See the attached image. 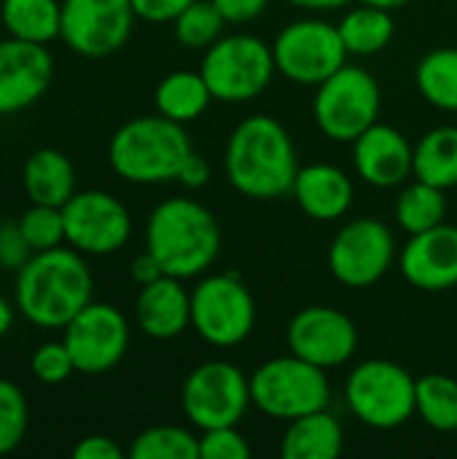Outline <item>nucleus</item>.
Segmentation results:
<instances>
[{
    "mask_svg": "<svg viewBox=\"0 0 457 459\" xmlns=\"http://www.w3.org/2000/svg\"><path fill=\"white\" fill-rule=\"evenodd\" d=\"M11 323H13V307L0 296V336L11 331Z\"/></svg>",
    "mask_w": 457,
    "mask_h": 459,
    "instance_id": "c03bdc74",
    "label": "nucleus"
},
{
    "mask_svg": "<svg viewBox=\"0 0 457 459\" xmlns=\"http://www.w3.org/2000/svg\"><path fill=\"white\" fill-rule=\"evenodd\" d=\"M444 215H447L444 191L431 183H423L417 178H415V183H409L401 191V196L396 202V221L409 237L444 223Z\"/></svg>",
    "mask_w": 457,
    "mask_h": 459,
    "instance_id": "c85d7f7f",
    "label": "nucleus"
},
{
    "mask_svg": "<svg viewBox=\"0 0 457 459\" xmlns=\"http://www.w3.org/2000/svg\"><path fill=\"white\" fill-rule=\"evenodd\" d=\"M194 145L183 124L159 116H140L127 121L108 145V161L121 180L154 186L178 180L183 161Z\"/></svg>",
    "mask_w": 457,
    "mask_h": 459,
    "instance_id": "20e7f679",
    "label": "nucleus"
},
{
    "mask_svg": "<svg viewBox=\"0 0 457 459\" xmlns=\"http://www.w3.org/2000/svg\"><path fill=\"white\" fill-rule=\"evenodd\" d=\"M154 102L164 118L189 124L207 110V105L213 102V91L199 70H175L159 81Z\"/></svg>",
    "mask_w": 457,
    "mask_h": 459,
    "instance_id": "b1692460",
    "label": "nucleus"
},
{
    "mask_svg": "<svg viewBox=\"0 0 457 459\" xmlns=\"http://www.w3.org/2000/svg\"><path fill=\"white\" fill-rule=\"evenodd\" d=\"M399 269L404 280L426 293H442L457 285V229L439 223L412 234L401 250Z\"/></svg>",
    "mask_w": 457,
    "mask_h": 459,
    "instance_id": "a211bd4d",
    "label": "nucleus"
},
{
    "mask_svg": "<svg viewBox=\"0 0 457 459\" xmlns=\"http://www.w3.org/2000/svg\"><path fill=\"white\" fill-rule=\"evenodd\" d=\"M415 414L439 433L457 430V382L447 374H426L417 379Z\"/></svg>",
    "mask_w": 457,
    "mask_h": 459,
    "instance_id": "c756f323",
    "label": "nucleus"
},
{
    "mask_svg": "<svg viewBox=\"0 0 457 459\" xmlns=\"http://www.w3.org/2000/svg\"><path fill=\"white\" fill-rule=\"evenodd\" d=\"M229 22L218 11L213 0H194L175 22V38L186 48H210L221 35Z\"/></svg>",
    "mask_w": 457,
    "mask_h": 459,
    "instance_id": "2f4dec72",
    "label": "nucleus"
},
{
    "mask_svg": "<svg viewBox=\"0 0 457 459\" xmlns=\"http://www.w3.org/2000/svg\"><path fill=\"white\" fill-rule=\"evenodd\" d=\"M345 449L342 422L326 409L291 420L280 441L286 459H337Z\"/></svg>",
    "mask_w": 457,
    "mask_h": 459,
    "instance_id": "4be33fe9",
    "label": "nucleus"
},
{
    "mask_svg": "<svg viewBox=\"0 0 457 459\" xmlns=\"http://www.w3.org/2000/svg\"><path fill=\"white\" fill-rule=\"evenodd\" d=\"M54 78V59L46 43L0 40V113H19L35 105Z\"/></svg>",
    "mask_w": 457,
    "mask_h": 459,
    "instance_id": "f3484780",
    "label": "nucleus"
},
{
    "mask_svg": "<svg viewBox=\"0 0 457 459\" xmlns=\"http://www.w3.org/2000/svg\"><path fill=\"white\" fill-rule=\"evenodd\" d=\"M132 459H199V438L178 425L143 430L129 449Z\"/></svg>",
    "mask_w": 457,
    "mask_h": 459,
    "instance_id": "7c9ffc66",
    "label": "nucleus"
},
{
    "mask_svg": "<svg viewBox=\"0 0 457 459\" xmlns=\"http://www.w3.org/2000/svg\"><path fill=\"white\" fill-rule=\"evenodd\" d=\"M364 5H374V8H385V11H396V8H404L407 3L412 0H358Z\"/></svg>",
    "mask_w": 457,
    "mask_h": 459,
    "instance_id": "a18cd8bd",
    "label": "nucleus"
},
{
    "mask_svg": "<svg viewBox=\"0 0 457 459\" xmlns=\"http://www.w3.org/2000/svg\"><path fill=\"white\" fill-rule=\"evenodd\" d=\"M396 255L391 229L377 218H356L345 223L329 247V269L347 288H369L385 277Z\"/></svg>",
    "mask_w": 457,
    "mask_h": 459,
    "instance_id": "f8f14e48",
    "label": "nucleus"
},
{
    "mask_svg": "<svg viewBox=\"0 0 457 459\" xmlns=\"http://www.w3.org/2000/svg\"><path fill=\"white\" fill-rule=\"evenodd\" d=\"M24 191L32 204H51L62 207L73 194H75V169L73 161L54 151V148H40L24 161Z\"/></svg>",
    "mask_w": 457,
    "mask_h": 459,
    "instance_id": "5701e85b",
    "label": "nucleus"
},
{
    "mask_svg": "<svg viewBox=\"0 0 457 459\" xmlns=\"http://www.w3.org/2000/svg\"><path fill=\"white\" fill-rule=\"evenodd\" d=\"M380 105L382 91L377 78L358 65H345L315 86L312 116L329 140L356 143L369 126L377 124Z\"/></svg>",
    "mask_w": 457,
    "mask_h": 459,
    "instance_id": "0eeeda50",
    "label": "nucleus"
},
{
    "mask_svg": "<svg viewBox=\"0 0 457 459\" xmlns=\"http://www.w3.org/2000/svg\"><path fill=\"white\" fill-rule=\"evenodd\" d=\"M19 229L24 234V239L30 242V247L35 253L40 250H51L59 247L65 242V221H62V207H51V204H32L22 221Z\"/></svg>",
    "mask_w": 457,
    "mask_h": 459,
    "instance_id": "72a5a7b5",
    "label": "nucleus"
},
{
    "mask_svg": "<svg viewBox=\"0 0 457 459\" xmlns=\"http://www.w3.org/2000/svg\"><path fill=\"white\" fill-rule=\"evenodd\" d=\"M224 169L242 196L277 199L291 194L302 167L288 129L275 116H250L229 134Z\"/></svg>",
    "mask_w": 457,
    "mask_h": 459,
    "instance_id": "f257e3e1",
    "label": "nucleus"
},
{
    "mask_svg": "<svg viewBox=\"0 0 457 459\" xmlns=\"http://www.w3.org/2000/svg\"><path fill=\"white\" fill-rule=\"evenodd\" d=\"M391 13L393 11L364 5V3L358 8L347 11L342 16V22L337 24L347 54H353V56L380 54L393 40V32H396V22Z\"/></svg>",
    "mask_w": 457,
    "mask_h": 459,
    "instance_id": "bb28decb",
    "label": "nucleus"
},
{
    "mask_svg": "<svg viewBox=\"0 0 457 459\" xmlns=\"http://www.w3.org/2000/svg\"><path fill=\"white\" fill-rule=\"evenodd\" d=\"M296 8H307V11H337L342 5H347L350 0H286Z\"/></svg>",
    "mask_w": 457,
    "mask_h": 459,
    "instance_id": "37998d69",
    "label": "nucleus"
},
{
    "mask_svg": "<svg viewBox=\"0 0 457 459\" xmlns=\"http://www.w3.org/2000/svg\"><path fill=\"white\" fill-rule=\"evenodd\" d=\"M30 368L43 385H62L70 374H75L73 355L65 342H46L32 352Z\"/></svg>",
    "mask_w": 457,
    "mask_h": 459,
    "instance_id": "f704fd0d",
    "label": "nucleus"
},
{
    "mask_svg": "<svg viewBox=\"0 0 457 459\" xmlns=\"http://www.w3.org/2000/svg\"><path fill=\"white\" fill-rule=\"evenodd\" d=\"M135 19L132 0H62L59 38L70 51L102 59L129 40Z\"/></svg>",
    "mask_w": 457,
    "mask_h": 459,
    "instance_id": "ddd939ff",
    "label": "nucleus"
},
{
    "mask_svg": "<svg viewBox=\"0 0 457 459\" xmlns=\"http://www.w3.org/2000/svg\"><path fill=\"white\" fill-rule=\"evenodd\" d=\"M415 83L426 102L439 110H457V48L426 54L415 70Z\"/></svg>",
    "mask_w": 457,
    "mask_h": 459,
    "instance_id": "cd10ccee",
    "label": "nucleus"
},
{
    "mask_svg": "<svg viewBox=\"0 0 457 459\" xmlns=\"http://www.w3.org/2000/svg\"><path fill=\"white\" fill-rule=\"evenodd\" d=\"M412 175L442 191L457 186V126H436L415 145Z\"/></svg>",
    "mask_w": 457,
    "mask_h": 459,
    "instance_id": "393cba45",
    "label": "nucleus"
},
{
    "mask_svg": "<svg viewBox=\"0 0 457 459\" xmlns=\"http://www.w3.org/2000/svg\"><path fill=\"white\" fill-rule=\"evenodd\" d=\"M75 247L32 253L16 272V309L38 328H65L92 301V272Z\"/></svg>",
    "mask_w": 457,
    "mask_h": 459,
    "instance_id": "f03ea898",
    "label": "nucleus"
},
{
    "mask_svg": "<svg viewBox=\"0 0 457 459\" xmlns=\"http://www.w3.org/2000/svg\"><path fill=\"white\" fill-rule=\"evenodd\" d=\"M250 401L269 420L291 422L329 409L331 385L326 371L291 355L261 363L250 377Z\"/></svg>",
    "mask_w": 457,
    "mask_h": 459,
    "instance_id": "39448f33",
    "label": "nucleus"
},
{
    "mask_svg": "<svg viewBox=\"0 0 457 459\" xmlns=\"http://www.w3.org/2000/svg\"><path fill=\"white\" fill-rule=\"evenodd\" d=\"M417 379L393 360H364L345 382V401L353 417L374 430H393L412 420Z\"/></svg>",
    "mask_w": 457,
    "mask_h": 459,
    "instance_id": "423d86ee",
    "label": "nucleus"
},
{
    "mask_svg": "<svg viewBox=\"0 0 457 459\" xmlns=\"http://www.w3.org/2000/svg\"><path fill=\"white\" fill-rule=\"evenodd\" d=\"M250 444L237 430V425L202 430L199 436V459H248Z\"/></svg>",
    "mask_w": 457,
    "mask_h": 459,
    "instance_id": "c9c22d12",
    "label": "nucleus"
},
{
    "mask_svg": "<svg viewBox=\"0 0 457 459\" xmlns=\"http://www.w3.org/2000/svg\"><path fill=\"white\" fill-rule=\"evenodd\" d=\"M277 73L302 86H318L347 65V48L339 27L323 19H296L286 24L272 43Z\"/></svg>",
    "mask_w": 457,
    "mask_h": 459,
    "instance_id": "9d476101",
    "label": "nucleus"
},
{
    "mask_svg": "<svg viewBox=\"0 0 457 459\" xmlns=\"http://www.w3.org/2000/svg\"><path fill=\"white\" fill-rule=\"evenodd\" d=\"M178 183L186 186V188H191V191L205 188V186L210 183V164H207V159H205L202 153L194 151V153L183 161V167H180V172H178Z\"/></svg>",
    "mask_w": 457,
    "mask_h": 459,
    "instance_id": "a19ab883",
    "label": "nucleus"
},
{
    "mask_svg": "<svg viewBox=\"0 0 457 459\" xmlns=\"http://www.w3.org/2000/svg\"><path fill=\"white\" fill-rule=\"evenodd\" d=\"M288 350L329 371L345 366L358 350L356 323L337 307H307L288 323Z\"/></svg>",
    "mask_w": 457,
    "mask_h": 459,
    "instance_id": "dca6fc26",
    "label": "nucleus"
},
{
    "mask_svg": "<svg viewBox=\"0 0 457 459\" xmlns=\"http://www.w3.org/2000/svg\"><path fill=\"white\" fill-rule=\"evenodd\" d=\"M191 328L213 347H237L256 328V301L237 274H210L191 290Z\"/></svg>",
    "mask_w": 457,
    "mask_h": 459,
    "instance_id": "9b49d317",
    "label": "nucleus"
},
{
    "mask_svg": "<svg viewBox=\"0 0 457 459\" xmlns=\"http://www.w3.org/2000/svg\"><path fill=\"white\" fill-rule=\"evenodd\" d=\"M159 277H164V269H162V264H159L148 250L132 261V280H135L140 288L148 285V282H154V280H159Z\"/></svg>",
    "mask_w": 457,
    "mask_h": 459,
    "instance_id": "79ce46f5",
    "label": "nucleus"
},
{
    "mask_svg": "<svg viewBox=\"0 0 457 459\" xmlns=\"http://www.w3.org/2000/svg\"><path fill=\"white\" fill-rule=\"evenodd\" d=\"M32 247L24 239L19 223H0V269L5 272H19L30 258H32Z\"/></svg>",
    "mask_w": 457,
    "mask_h": 459,
    "instance_id": "e433bc0d",
    "label": "nucleus"
},
{
    "mask_svg": "<svg viewBox=\"0 0 457 459\" xmlns=\"http://www.w3.org/2000/svg\"><path fill=\"white\" fill-rule=\"evenodd\" d=\"M3 27L11 38L48 43L59 38L62 27V3L57 0H3L0 5Z\"/></svg>",
    "mask_w": 457,
    "mask_h": 459,
    "instance_id": "a878e982",
    "label": "nucleus"
},
{
    "mask_svg": "<svg viewBox=\"0 0 457 459\" xmlns=\"http://www.w3.org/2000/svg\"><path fill=\"white\" fill-rule=\"evenodd\" d=\"M353 161L361 180L374 188H393L412 175L415 148L399 129L377 121L353 143Z\"/></svg>",
    "mask_w": 457,
    "mask_h": 459,
    "instance_id": "6ab92c4d",
    "label": "nucleus"
},
{
    "mask_svg": "<svg viewBox=\"0 0 457 459\" xmlns=\"http://www.w3.org/2000/svg\"><path fill=\"white\" fill-rule=\"evenodd\" d=\"M299 210L312 221H339L353 204V180L334 164H307L291 188Z\"/></svg>",
    "mask_w": 457,
    "mask_h": 459,
    "instance_id": "412c9836",
    "label": "nucleus"
},
{
    "mask_svg": "<svg viewBox=\"0 0 457 459\" xmlns=\"http://www.w3.org/2000/svg\"><path fill=\"white\" fill-rule=\"evenodd\" d=\"M145 250L162 264L164 274L191 280L218 261L221 226L205 204L189 196H172L148 215Z\"/></svg>",
    "mask_w": 457,
    "mask_h": 459,
    "instance_id": "7ed1b4c3",
    "label": "nucleus"
},
{
    "mask_svg": "<svg viewBox=\"0 0 457 459\" xmlns=\"http://www.w3.org/2000/svg\"><path fill=\"white\" fill-rule=\"evenodd\" d=\"M73 457L75 459H121L124 457V452H121V446H119L113 438H108V436H89V438H83L81 444H75Z\"/></svg>",
    "mask_w": 457,
    "mask_h": 459,
    "instance_id": "ea45409f",
    "label": "nucleus"
},
{
    "mask_svg": "<svg viewBox=\"0 0 457 459\" xmlns=\"http://www.w3.org/2000/svg\"><path fill=\"white\" fill-rule=\"evenodd\" d=\"M67 344L78 374H105L121 363L129 347V323L113 304L89 301L67 325Z\"/></svg>",
    "mask_w": 457,
    "mask_h": 459,
    "instance_id": "2eb2a0df",
    "label": "nucleus"
},
{
    "mask_svg": "<svg viewBox=\"0 0 457 459\" xmlns=\"http://www.w3.org/2000/svg\"><path fill=\"white\" fill-rule=\"evenodd\" d=\"M135 317L145 336L170 342L191 325V293L183 288V280L164 274L140 288Z\"/></svg>",
    "mask_w": 457,
    "mask_h": 459,
    "instance_id": "aec40b11",
    "label": "nucleus"
},
{
    "mask_svg": "<svg viewBox=\"0 0 457 459\" xmlns=\"http://www.w3.org/2000/svg\"><path fill=\"white\" fill-rule=\"evenodd\" d=\"M65 242L83 255H110L132 234L129 210L108 191H78L62 204Z\"/></svg>",
    "mask_w": 457,
    "mask_h": 459,
    "instance_id": "4468645a",
    "label": "nucleus"
},
{
    "mask_svg": "<svg viewBox=\"0 0 457 459\" xmlns=\"http://www.w3.org/2000/svg\"><path fill=\"white\" fill-rule=\"evenodd\" d=\"M202 78L207 81L213 100L221 102H248L256 100L277 73L272 46L256 35H221L210 48H205Z\"/></svg>",
    "mask_w": 457,
    "mask_h": 459,
    "instance_id": "6e6552de",
    "label": "nucleus"
},
{
    "mask_svg": "<svg viewBox=\"0 0 457 459\" xmlns=\"http://www.w3.org/2000/svg\"><path fill=\"white\" fill-rule=\"evenodd\" d=\"M180 406L199 433L240 425L245 411L253 406L250 377L229 360H207L186 377Z\"/></svg>",
    "mask_w": 457,
    "mask_h": 459,
    "instance_id": "1a4fd4ad",
    "label": "nucleus"
},
{
    "mask_svg": "<svg viewBox=\"0 0 457 459\" xmlns=\"http://www.w3.org/2000/svg\"><path fill=\"white\" fill-rule=\"evenodd\" d=\"M218 5V11L224 13V19L229 24H245L253 22L256 16H261L269 5V0H213Z\"/></svg>",
    "mask_w": 457,
    "mask_h": 459,
    "instance_id": "58836bf2",
    "label": "nucleus"
},
{
    "mask_svg": "<svg viewBox=\"0 0 457 459\" xmlns=\"http://www.w3.org/2000/svg\"><path fill=\"white\" fill-rule=\"evenodd\" d=\"M27 398L24 393L8 382V379H0V457L3 455H11L24 433H27Z\"/></svg>",
    "mask_w": 457,
    "mask_h": 459,
    "instance_id": "473e14b6",
    "label": "nucleus"
},
{
    "mask_svg": "<svg viewBox=\"0 0 457 459\" xmlns=\"http://www.w3.org/2000/svg\"><path fill=\"white\" fill-rule=\"evenodd\" d=\"M194 0H132L135 16L154 22V24H164V22H175Z\"/></svg>",
    "mask_w": 457,
    "mask_h": 459,
    "instance_id": "4c0bfd02",
    "label": "nucleus"
}]
</instances>
